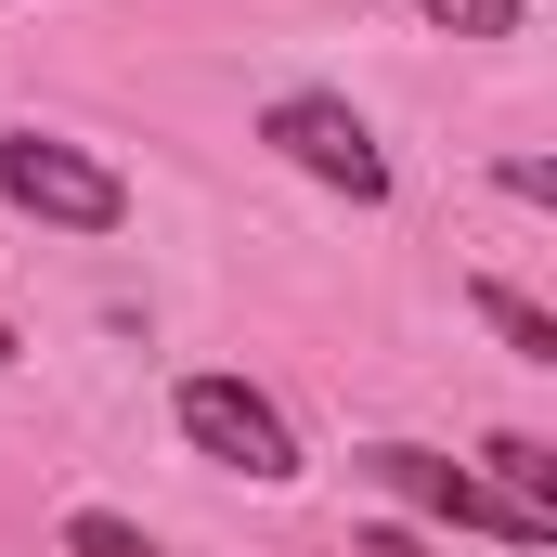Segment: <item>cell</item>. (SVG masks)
Returning a JSON list of instances; mask_svg holds the SVG:
<instances>
[{
	"instance_id": "1",
	"label": "cell",
	"mask_w": 557,
	"mask_h": 557,
	"mask_svg": "<svg viewBox=\"0 0 557 557\" xmlns=\"http://www.w3.org/2000/svg\"><path fill=\"white\" fill-rule=\"evenodd\" d=\"M0 208H26V221H52V234H117L131 221V182L91 156V143L65 131H0Z\"/></svg>"
},
{
	"instance_id": "2",
	"label": "cell",
	"mask_w": 557,
	"mask_h": 557,
	"mask_svg": "<svg viewBox=\"0 0 557 557\" xmlns=\"http://www.w3.org/2000/svg\"><path fill=\"white\" fill-rule=\"evenodd\" d=\"M363 467H376V480H389L416 519H441V532H493V545H519V557H545V545H557V519H545V506L493 493L480 467H454V454H428V441H376Z\"/></svg>"
},
{
	"instance_id": "3",
	"label": "cell",
	"mask_w": 557,
	"mask_h": 557,
	"mask_svg": "<svg viewBox=\"0 0 557 557\" xmlns=\"http://www.w3.org/2000/svg\"><path fill=\"white\" fill-rule=\"evenodd\" d=\"M260 143H273L285 169H311L324 195H350V208H389V156H376V131H363L337 91H273V104H260Z\"/></svg>"
},
{
	"instance_id": "4",
	"label": "cell",
	"mask_w": 557,
	"mask_h": 557,
	"mask_svg": "<svg viewBox=\"0 0 557 557\" xmlns=\"http://www.w3.org/2000/svg\"><path fill=\"white\" fill-rule=\"evenodd\" d=\"M169 416H182V441H195L208 467H234V480H298V428H285V403L247 389V376H182Z\"/></svg>"
},
{
	"instance_id": "5",
	"label": "cell",
	"mask_w": 557,
	"mask_h": 557,
	"mask_svg": "<svg viewBox=\"0 0 557 557\" xmlns=\"http://www.w3.org/2000/svg\"><path fill=\"white\" fill-rule=\"evenodd\" d=\"M467 311H480V324H493V337H506V350H519V363H557V311L545 298H519V285H467Z\"/></svg>"
},
{
	"instance_id": "6",
	"label": "cell",
	"mask_w": 557,
	"mask_h": 557,
	"mask_svg": "<svg viewBox=\"0 0 557 557\" xmlns=\"http://www.w3.org/2000/svg\"><path fill=\"white\" fill-rule=\"evenodd\" d=\"M480 454H493V467H480L493 493H519V506H545V519H557V454H545V441H532V428H493Z\"/></svg>"
},
{
	"instance_id": "7",
	"label": "cell",
	"mask_w": 557,
	"mask_h": 557,
	"mask_svg": "<svg viewBox=\"0 0 557 557\" xmlns=\"http://www.w3.org/2000/svg\"><path fill=\"white\" fill-rule=\"evenodd\" d=\"M65 557H156V532H131L117 506H65Z\"/></svg>"
},
{
	"instance_id": "8",
	"label": "cell",
	"mask_w": 557,
	"mask_h": 557,
	"mask_svg": "<svg viewBox=\"0 0 557 557\" xmlns=\"http://www.w3.org/2000/svg\"><path fill=\"white\" fill-rule=\"evenodd\" d=\"M428 26H454V39H519V0H416Z\"/></svg>"
},
{
	"instance_id": "9",
	"label": "cell",
	"mask_w": 557,
	"mask_h": 557,
	"mask_svg": "<svg viewBox=\"0 0 557 557\" xmlns=\"http://www.w3.org/2000/svg\"><path fill=\"white\" fill-rule=\"evenodd\" d=\"M493 182H506V195H519V208H557V169H545V156H506V169H493Z\"/></svg>"
},
{
	"instance_id": "10",
	"label": "cell",
	"mask_w": 557,
	"mask_h": 557,
	"mask_svg": "<svg viewBox=\"0 0 557 557\" xmlns=\"http://www.w3.org/2000/svg\"><path fill=\"white\" fill-rule=\"evenodd\" d=\"M13 350H26V337H13V324H0V363H13Z\"/></svg>"
}]
</instances>
